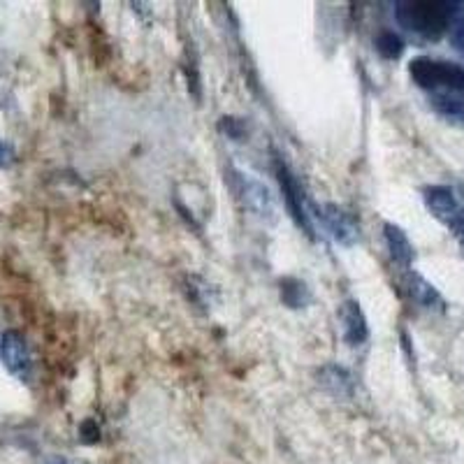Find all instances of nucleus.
I'll return each mask as SVG.
<instances>
[{
	"instance_id": "12",
	"label": "nucleus",
	"mask_w": 464,
	"mask_h": 464,
	"mask_svg": "<svg viewBox=\"0 0 464 464\" xmlns=\"http://www.w3.org/2000/svg\"><path fill=\"white\" fill-rule=\"evenodd\" d=\"M321 383H323V388H327V391L337 397L351 395V388H353L351 374H348L343 367H339V364H327V367H323Z\"/></svg>"
},
{
	"instance_id": "10",
	"label": "nucleus",
	"mask_w": 464,
	"mask_h": 464,
	"mask_svg": "<svg viewBox=\"0 0 464 464\" xmlns=\"http://www.w3.org/2000/svg\"><path fill=\"white\" fill-rule=\"evenodd\" d=\"M383 235L392 260H395L397 265H401V267H411L416 254H413V246L411 242H409V237H406V232L401 230L400 226H395V223H385Z\"/></svg>"
},
{
	"instance_id": "1",
	"label": "nucleus",
	"mask_w": 464,
	"mask_h": 464,
	"mask_svg": "<svg viewBox=\"0 0 464 464\" xmlns=\"http://www.w3.org/2000/svg\"><path fill=\"white\" fill-rule=\"evenodd\" d=\"M458 7L464 3H439V0H404L395 5L397 24L404 31L420 35L425 40H439L449 31L455 16L459 14Z\"/></svg>"
},
{
	"instance_id": "2",
	"label": "nucleus",
	"mask_w": 464,
	"mask_h": 464,
	"mask_svg": "<svg viewBox=\"0 0 464 464\" xmlns=\"http://www.w3.org/2000/svg\"><path fill=\"white\" fill-rule=\"evenodd\" d=\"M409 74L420 89L432 93H449V91H462L464 93V68L450 61H437V58H413L409 63Z\"/></svg>"
},
{
	"instance_id": "3",
	"label": "nucleus",
	"mask_w": 464,
	"mask_h": 464,
	"mask_svg": "<svg viewBox=\"0 0 464 464\" xmlns=\"http://www.w3.org/2000/svg\"><path fill=\"white\" fill-rule=\"evenodd\" d=\"M422 200L432 211V217L441 221L458 237L459 227H462L464 205L455 196V190L450 186H425L422 188Z\"/></svg>"
},
{
	"instance_id": "17",
	"label": "nucleus",
	"mask_w": 464,
	"mask_h": 464,
	"mask_svg": "<svg viewBox=\"0 0 464 464\" xmlns=\"http://www.w3.org/2000/svg\"><path fill=\"white\" fill-rule=\"evenodd\" d=\"M12 159H14V153H12V149L7 147L5 142H0V168H7V165L12 163Z\"/></svg>"
},
{
	"instance_id": "5",
	"label": "nucleus",
	"mask_w": 464,
	"mask_h": 464,
	"mask_svg": "<svg viewBox=\"0 0 464 464\" xmlns=\"http://www.w3.org/2000/svg\"><path fill=\"white\" fill-rule=\"evenodd\" d=\"M312 209L316 211L314 217L323 223V227H325V230L330 232L339 244H343V246L355 244V239H358L360 235L358 223H355V218L351 217L348 211H343L342 207L337 205H323V207L312 205Z\"/></svg>"
},
{
	"instance_id": "11",
	"label": "nucleus",
	"mask_w": 464,
	"mask_h": 464,
	"mask_svg": "<svg viewBox=\"0 0 464 464\" xmlns=\"http://www.w3.org/2000/svg\"><path fill=\"white\" fill-rule=\"evenodd\" d=\"M432 107L449 121L464 123V93L449 91V93H432Z\"/></svg>"
},
{
	"instance_id": "8",
	"label": "nucleus",
	"mask_w": 464,
	"mask_h": 464,
	"mask_svg": "<svg viewBox=\"0 0 464 464\" xmlns=\"http://www.w3.org/2000/svg\"><path fill=\"white\" fill-rule=\"evenodd\" d=\"M339 318L343 325V339L348 346H360L370 337V327H367V318H364L362 309L355 300H346L339 309Z\"/></svg>"
},
{
	"instance_id": "13",
	"label": "nucleus",
	"mask_w": 464,
	"mask_h": 464,
	"mask_svg": "<svg viewBox=\"0 0 464 464\" xmlns=\"http://www.w3.org/2000/svg\"><path fill=\"white\" fill-rule=\"evenodd\" d=\"M281 300L290 309H300V306L312 300V295H309V288L300 279H284L281 281Z\"/></svg>"
},
{
	"instance_id": "4",
	"label": "nucleus",
	"mask_w": 464,
	"mask_h": 464,
	"mask_svg": "<svg viewBox=\"0 0 464 464\" xmlns=\"http://www.w3.org/2000/svg\"><path fill=\"white\" fill-rule=\"evenodd\" d=\"M276 179H279L281 184V193H284V200H285V207H288L290 217L295 218L297 226L302 227V230L309 235V237H314V226H312V214H309V207H306V196L304 190L300 188V184H297V179L290 174V169L285 168V163H281L279 159H276Z\"/></svg>"
},
{
	"instance_id": "7",
	"label": "nucleus",
	"mask_w": 464,
	"mask_h": 464,
	"mask_svg": "<svg viewBox=\"0 0 464 464\" xmlns=\"http://www.w3.org/2000/svg\"><path fill=\"white\" fill-rule=\"evenodd\" d=\"M0 355L5 360V367L16 379H28L31 372V353H28L26 339L19 333L10 330L0 337Z\"/></svg>"
},
{
	"instance_id": "9",
	"label": "nucleus",
	"mask_w": 464,
	"mask_h": 464,
	"mask_svg": "<svg viewBox=\"0 0 464 464\" xmlns=\"http://www.w3.org/2000/svg\"><path fill=\"white\" fill-rule=\"evenodd\" d=\"M404 288L406 293H409V297H411L416 304H420L422 309H437V312H441L443 309V297L439 295V290L434 288L430 281L422 279L420 275H409L404 276Z\"/></svg>"
},
{
	"instance_id": "15",
	"label": "nucleus",
	"mask_w": 464,
	"mask_h": 464,
	"mask_svg": "<svg viewBox=\"0 0 464 464\" xmlns=\"http://www.w3.org/2000/svg\"><path fill=\"white\" fill-rule=\"evenodd\" d=\"M449 40L450 44H453L455 52H458L459 56H464V12H459L453 19V24H450Z\"/></svg>"
},
{
	"instance_id": "16",
	"label": "nucleus",
	"mask_w": 464,
	"mask_h": 464,
	"mask_svg": "<svg viewBox=\"0 0 464 464\" xmlns=\"http://www.w3.org/2000/svg\"><path fill=\"white\" fill-rule=\"evenodd\" d=\"M223 135H227L230 140H242L244 138V123L239 119H232V116H223L221 123H218Z\"/></svg>"
},
{
	"instance_id": "6",
	"label": "nucleus",
	"mask_w": 464,
	"mask_h": 464,
	"mask_svg": "<svg viewBox=\"0 0 464 464\" xmlns=\"http://www.w3.org/2000/svg\"><path fill=\"white\" fill-rule=\"evenodd\" d=\"M239 184V196L248 211H254L256 217L263 221H275V200L269 196V190L260 184L258 179H251L246 174H235Z\"/></svg>"
},
{
	"instance_id": "14",
	"label": "nucleus",
	"mask_w": 464,
	"mask_h": 464,
	"mask_svg": "<svg viewBox=\"0 0 464 464\" xmlns=\"http://www.w3.org/2000/svg\"><path fill=\"white\" fill-rule=\"evenodd\" d=\"M376 52L383 58H388V61H395V58H400L401 52H404V43H401V37L397 35V33L383 31L376 37Z\"/></svg>"
}]
</instances>
